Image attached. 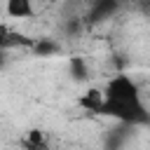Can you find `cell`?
Here are the masks:
<instances>
[{"instance_id":"1","label":"cell","mask_w":150,"mask_h":150,"mask_svg":"<svg viewBox=\"0 0 150 150\" xmlns=\"http://www.w3.org/2000/svg\"><path fill=\"white\" fill-rule=\"evenodd\" d=\"M101 91H103L101 115L112 117V120L124 122V124H131V127L134 124H148L150 115H148V108L143 103V94H141V89L131 75L115 73Z\"/></svg>"},{"instance_id":"2","label":"cell","mask_w":150,"mask_h":150,"mask_svg":"<svg viewBox=\"0 0 150 150\" xmlns=\"http://www.w3.org/2000/svg\"><path fill=\"white\" fill-rule=\"evenodd\" d=\"M77 105L87 112H94V115H101V108H103V91L98 87H87L80 96H77Z\"/></svg>"},{"instance_id":"3","label":"cell","mask_w":150,"mask_h":150,"mask_svg":"<svg viewBox=\"0 0 150 150\" xmlns=\"http://www.w3.org/2000/svg\"><path fill=\"white\" fill-rule=\"evenodd\" d=\"M5 12L9 19H33L35 16V7L30 0H7Z\"/></svg>"},{"instance_id":"4","label":"cell","mask_w":150,"mask_h":150,"mask_svg":"<svg viewBox=\"0 0 150 150\" xmlns=\"http://www.w3.org/2000/svg\"><path fill=\"white\" fill-rule=\"evenodd\" d=\"M23 150H49V138L42 129H28L26 136L21 138Z\"/></svg>"},{"instance_id":"5","label":"cell","mask_w":150,"mask_h":150,"mask_svg":"<svg viewBox=\"0 0 150 150\" xmlns=\"http://www.w3.org/2000/svg\"><path fill=\"white\" fill-rule=\"evenodd\" d=\"M68 73L75 82H87L89 80V66L84 56H70L68 59Z\"/></svg>"},{"instance_id":"6","label":"cell","mask_w":150,"mask_h":150,"mask_svg":"<svg viewBox=\"0 0 150 150\" xmlns=\"http://www.w3.org/2000/svg\"><path fill=\"white\" fill-rule=\"evenodd\" d=\"M30 52H33L35 56H54V54L61 52V47H59L56 40H49V38H35Z\"/></svg>"},{"instance_id":"7","label":"cell","mask_w":150,"mask_h":150,"mask_svg":"<svg viewBox=\"0 0 150 150\" xmlns=\"http://www.w3.org/2000/svg\"><path fill=\"white\" fill-rule=\"evenodd\" d=\"M115 9H117V5H115V2H98V5L91 9V21H101V16L112 14Z\"/></svg>"},{"instance_id":"8","label":"cell","mask_w":150,"mask_h":150,"mask_svg":"<svg viewBox=\"0 0 150 150\" xmlns=\"http://www.w3.org/2000/svg\"><path fill=\"white\" fill-rule=\"evenodd\" d=\"M5 63H7V52L0 49V68H5Z\"/></svg>"}]
</instances>
